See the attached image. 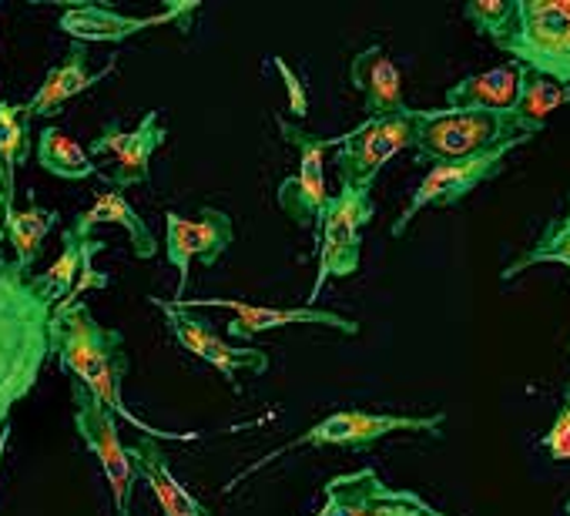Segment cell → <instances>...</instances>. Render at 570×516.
<instances>
[{"instance_id": "cell-3", "label": "cell", "mask_w": 570, "mask_h": 516, "mask_svg": "<svg viewBox=\"0 0 570 516\" xmlns=\"http://www.w3.org/2000/svg\"><path fill=\"white\" fill-rule=\"evenodd\" d=\"M443 423L446 413H433V416H396V413H363V409H340L323 416L320 423H313L306 433H299L296 439L282 443L275 449H268L262 459H255L252 466H245L238 476H232V483H225V493H232L235 486H242L248 476H255L258 469H265L272 459L285 456L289 449H323V446H343V449H370L373 443L393 436V433H426L433 439H443Z\"/></svg>"}, {"instance_id": "cell-7", "label": "cell", "mask_w": 570, "mask_h": 516, "mask_svg": "<svg viewBox=\"0 0 570 516\" xmlns=\"http://www.w3.org/2000/svg\"><path fill=\"white\" fill-rule=\"evenodd\" d=\"M278 135L285 145H293L299 151V171L282 178L275 198H278V208L289 215V221H296L299 228H316L323 225V211L330 205V191H326V151L330 148H340L346 141V135H336V138H320V135H309L303 131L296 121H285L278 118Z\"/></svg>"}, {"instance_id": "cell-11", "label": "cell", "mask_w": 570, "mask_h": 516, "mask_svg": "<svg viewBox=\"0 0 570 516\" xmlns=\"http://www.w3.org/2000/svg\"><path fill=\"white\" fill-rule=\"evenodd\" d=\"M151 306L165 312V322L171 329V336L178 339V346L185 353H191L195 359H202L205 366L218 369V376L238 393V376L242 373H252V376H262L268 373V356L262 349H248V346H232L228 339H222L208 319L195 316L191 309H181L175 302H165L158 296H151Z\"/></svg>"}, {"instance_id": "cell-29", "label": "cell", "mask_w": 570, "mask_h": 516, "mask_svg": "<svg viewBox=\"0 0 570 516\" xmlns=\"http://www.w3.org/2000/svg\"><path fill=\"white\" fill-rule=\"evenodd\" d=\"M463 18L476 28V34L490 38L493 44H503L517 24V0H470L463 8Z\"/></svg>"}, {"instance_id": "cell-27", "label": "cell", "mask_w": 570, "mask_h": 516, "mask_svg": "<svg viewBox=\"0 0 570 516\" xmlns=\"http://www.w3.org/2000/svg\"><path fill=\"white\" fill-rule=\"evenodd\" d=\"M380 479L383 476L373 466L333 476L326 483V506L316 516H360V509L366 506V499H370V493L376 489Z\"/></svg>"}, {"instance_id": "cell-33", "label": "cell", "mask_w": 570, "mask_h": 516, "mask_svg": "<svg viewBox=\"0 0 570 516\" xmlns=\"http://www.w3.org/2000/svg\"><path fill=\"white\" fill-rule=\"evenodd\" d=\"M563 513H567V516H570V499H567V503H563Z\"/></svg>"}, {"instance_id": "cell-2", "label": "cell", "mask_w": 570, "mask_h": 516, "mask_svg": "<svg viewBox=\"0 0 570 516\" xmlns=\"http://www.w3.org/2000/svg\"><path fill=\"white\" fill-rule=\"evenodd\" d=\"M55 306L14 262L0 266V433L11 409L35 389L51 356Z\"/></svg>"}, {"instance_id": "cell-20", "label": "cell", "mask_w": 570, "mask_h": 516, "mask_svg": "<svg viewBox=\"0 0 570 516\" xmlns=\"http://www.w3.org/2000/svg\"><path fill=\"white\" fill-rule=\"evenodd\" d=\"M98 225H118V228H125L128 238H131L135 258H155V255H158V241H155L148 221L135 211V205H131L118 188L101 191V195L95 198V205H91L88 211H81V215L71 221V228H65V231H71L75 238H91V231H95Z\"/></svg>"}, {"instance_id": "cell-19", "label": "cell", "mask_w": 570, "mask_h": 516, "mask_svg": "<svg viewBox=\"0 0 570 516\" xmlns=\"http://www.w3.org/2000/svg\"><path fill=\"white\" fill-rule=\"evenodd\" d=\"M527 68L517 61H503L497 68H487L480 75H470L446 88V108L450 111H510Z\"/></svg>"}, {"instance_id": "cell-22", "label": "cell", "mask_w": 570, "mask_h": 516, "mask_svg": "<svg viewBox=\"0 0 570 516\" xmlns=\"http://www.w3.org/2000/svg\"><path fill=\"white\" fill-rule=\"evenodd\" d=\"M31 108L28 105H11L0 98V161H4V198L8 211H18L14 195H18V168L31 155Z\"/></svg>"}, {"instance_id": "cell-26", "label": "cell", "mask_w": 570, "mask_h": 516, "mask_svg": "<svg viewBox=\"0 0 570 516\" xmlns=\"http://www.w3.org/2000/svg\"><path fill=\"white\" fill-rule=\"evenodd\" d=\"M38 165L58 178H68V181H85V178H101L98 165L91 161V155L71 138L65 135L61 128H45L38 135Z\"/></svg>"}, {"instance_id": "cell-25", "label": "cell", "mask_w": 570, "mask_h": 516, "mask_svg": "<svg viewBox=\"0 0 570 516\" xmlns=\"http://www.w3.org/2000/svg\"><path fill=\"white\" fill-rule=\"evenodd\" d=\"M547 262L563 266V269L570 272V198H567L563 215H557V218L540 231V238L513 258V262L500 272V279L510 282V279H517L520 272L537 269V266H547Z\"/></svg>"}, {"instance_id": "cell-8", "label": "cell", "mask_w": 570, "mask_h": 516, "mask_svg": "<svg viewBox=\"0 0 570 516\" xmlns=\"http://www.w3.org/2000/svg\"><path fill=\"white\" fill-rule=\"evenodd\" d=\"M420 108H406L400 115L370 118L336 148V175L343 188H373V178L406 148L416 145Z\"/></svg>"}, {"instance_id": "cell-9", "label": "cell", "mask_w": 570, "mask_h": 516, "mask_svg": "<svg viewBox=\"0 0 570 516\" xmlns=\"http://www.w3.org/2000/svg\"><path fill=\"white\" fill-rule=\"evenodd\" d=\"M71 399H75V429L105 469V479H108V489L115 499V516H131V496H135L138 469H135L131 446H125L118 436V416L108 413L78 383L71 386Z\"/></svg>"}, {"instance_id": "cell-23", "label": "cell", "mask_w": 570, "mask_h": 516, "mask_svg": "<svg viewBox=\"0 0 570 516\" xmlns=\"http://www.w3.org/2000/svg\"><path fill=\"white\" fill-rule=\"evenodd\" d=\"M567 101H570V88H563L553 78H543L537 71H527L523 75V85H520V95H517V101L510 108V118H513V125H517L520 135H530L533 138V135L543 131L547 118L560 105H567Z\"/></svg>"}, {"instance_id": "cell-13", "label": "cell", "mask_w": 570, "mask_h": 516, "mask_svg": "<svg viewBox=\"0 0 570 516\" xmlns=\"http://www.w3.org/2000/svg\"><path fill=\"white\" fill-rule=\"evenodd\" d=\"M181 309H202V306H212V309H228L232 312V322H228V339H238V343H252L255 336L262 333H272V329H282V326H326L340 336H360V322L340 316V312H326V309H316V306H296V309H282V306H248V302H238V299H185V302H175Z\"/></svg>"}, {"instance_id": "cell-28", "label": "cell", "mask_w": 570, "mask_h": 516, "mask_svg": "<svg viewBox=\"0 0 570 516\" xmlns=\"http://www.w3.org/2000/svg\"><path fill=\"white\" fill-rule=\"evenodd\" d=\"M360 516H450V513L433 509V503H426L413 489H393L390 483L380 479L366 506L360 509Z\"/></svg>"}, {"instance_id": "cell-16", "label": "cell", "mask_w": 570, "mask_h": 516, "mask_svg": "<svg viewBox=\"0 0 570 516\" xmlns=\"http://www.w3.org/2000/svg\"><path fill=\"white\" fill-rule=\"evenodd\" d=\"M115 68H118V54H111V61L101 71H88V51H85V44H75L68 51V58L45 75L41 88L28 101L31 118H55V115H61L68 101H75L85 91H91L95 85H101L108 75H115Z\"/></svg>"}, {"instance_id": "cell-21", "label": "cell", "mask_w": 570, "mask_h": 516, "mask_svg": "<svg viewBox=\"0 0 570 516\" xmlns=\"http://www.w3.org/2000/svg\"><path fill=\"white\" fill-rule=\"evenodd\" d=\"M61 241H65V251L58 255V262H55L48 272L31 276L35 286H38V292H41L55 309L65 306V302L75 296V289H78V282H81V276H85V266L95 262V255L108 248V241H101V238H95V235H91V238H75L71 231H65Z\"/></svg>"}, {"instance_id": "cell-14", "label": "cell", "mask_w": 570, "mask_h": 516, "mask_svg": "<svg viewBox=\"0 0 570 516\" xmlns=\"http://www.w3.org/2000/svg\"><path fill=\"white\" fill-rule=\"evenodd\" d=\"M168 128L161 125L158 111H148L135 131H125L118 121H108L101 135L91 141V155H115V171L101 175L111 188H135L151 178V158L165 145Z\"/></svg>"}, {"instance_id": "cell-31", "label": "cell", "mask_w": 570, "mask_h": 516, "mask_svg": "<svg viewBox=\"0 0 570 516\" xmlns=\"http://www.w3.org/2000/svg\"><path fill=\"white\" fill-rule=\"evenodd\" d=\"M4 211H8V198H4V165H0V245H4ZM0 266H4V258H0Z\"/></svg>"}, {"instance_id": "cell-10", "label": "cell", "mask_w": 570, "mask_h": 516, "mask_svg": "<svg viewBox=\"0 0 570 516\" xmlns=\"http://www.w3.org/2000/svg\"><path fill=\"white\" fill-rule=\"evenodd\" d=\"M513 148H520V145H507V148H497V151L480 155V158H470V161L433 165V168L420 178V185L413 188V195H410L403 215L393 221L390 235H393V238H403L406 228L413 225V218H416L420 211H426V208H453V205H460L466 195H473L480 185H487V181H493L497 175H503L507 158H510Z\"/></svg>"}, {"instance_id": "cell-17", "label": "cell", "mask_w": 570, "mask_h": 516, "mask_svg": "<svg viewBox=\"0 0 570 516\" xmlns=\"http://www.w3.org/2000/svg\"><path fill=\"white\" fill-rule=\"evenodd\" d=\"M350 85L363 95V105L373 118L406 111L403 101V75L386 54L383 44H370L350 61Z\"/></svg>"}, {"instance_id": "cell-4", "label": "cell", "mask_w": 570, "mask_h": 516, "mask_svg": "<svg viewBox=\"0 0 570 516\" xmlns=\"http://www.w3.org/2000/svg\"><path fill=\"white\" fill-rule=\"evenodd\" d=\"M530 135H520L510 111H420L413 155L433 165L470 161L507 145H527Z\"/></svg>"}, {"instance_id": "cell-15", "label": "cell", "mask_w": 570, "mask_h": 516, "mask_svg": "<svg viewBox=\"0 0 570 516\" xmlns=\"http://www.w3.org/2000/svg\"><path fill=\"white\" fill-rule=\"evenodd\" d=\"M198 11V4H171L151 18H128L118 14L111 8H68L58 21V28L78 41H98V44H121L148 28H161V24H181V31H188V18Z\"/></svg>"}, {"instance_id": "cell-32", "label": "cell", "mask_w": 570, "mask_h": 516, "mask_svg": "<svg viewBox=\"0 0 570 516\" xmlns=\"http://www.w3.org/2000/svg\"><path fill=\"white\" fill-rule=\"evenodd\" d=\"M11 436H14V426L8 423L4 433H0V466H4V453H8V446H11Z\"/></svg>"}, {"instance_id": "cell-5", "label": "cell", "mask_w": 570, "mask_h": 516, "mask_svg": "<svg viewBox=\"0 0 570 516\" xmlns=\"http://www.w3.org/2000/svg\"><path fill=\"white\" fill-rule=\"evenodd\" d=\"M497 51L570 88V0H517V24Z\"/></svg>"}, {"instance_id": "cell-30", "label": "cell", "mask_w": 570, "mask_h": 516, "mask_svg": "<svg viewBox=\"0 0 570 516\" xmlns=\"http://www.w3.org/2000/svg\"><path fill=\"white\" fill-rule=\"evenodd\" d=\"M540 446L550 453V459L557 463H570V376L563 386V403L553 416V426L540 436Z\"/></svg>"}, {"instance_id": "cell-24", "label": "cell", "mask_w": 570, "mask_h": 516, "mask_svg": "<svg viewBox=\"0 0 570 516\" xmlns=\"http://www.w3.org/2000/svg\"><path fill=\"white\" fill-rule=\"evenodd\" d=\"M55 225H58V211L55 208L31 205L24 211H4V235L14 245V251H18L14 266H18L21 276L31 279V269H35L38 255L45 248V238H48V231Z\"/></svg>"}, {"instance_id": "cell-18", "label": "cell", "mask_w": 570, "mask_h": 516, "mask_svg": "<svg viewBox=\"0 0 570 516\" xmlns=\"http://www.w3.org/2000/svg\"><path fill=\"white\" fill-rule=\"evenodd\" d=\"M131 453H135V469H138V479L151 489L158 509L165 516H212L205 509L202 499H195L181 483L178 476L171 473V463L161 449V439L155 436H138V443H131Z\"/></svg>"}, {"instance_id": "cell-12", "label": "cell", "mask_w": 570, "mask_h": 516, "mask_svg": "<svg viewBox=\"0 0 570 516\" xmlns=\"http://www.w3.org/2000/svg\"><path fill=\"white\" fill-rule=\"evenodd\" d=\"M232 238H235V228L222 208L205 205L198 211V218L165 211V258L171 262V269H178V292L171 302H185L191 262L215 266L218 258L228 251Z\"/></svg>"}, {"instance_id": "cell-1", "label": "cell", "mask_w": 570, "mask_h": 516, "mask_svg": "<svg viewBox=\"0 0 570 516\" xmlns=\"http://www.w3.org/2000/svg\"><path fill=\"white\" fill-rule=\"evenodd\" d=\"M51 356L58 359L61 373L75 376L78 386H85L108 413H115L118 419H125L135 429H141V436L178 439V443L198 439L195 433H161V429H151L148 423H141L138 416L128 413L125 396H121V383L128 376L125 336L118 329L101 326L85 302L55 309V316H51Z\"/></svg>"}, {"instance_id": "cell-6", "label": "cell", "mask_w": 570, "mask_h": 516, "mask_svg": "<svg viewBox=\"0 0 570 516\" xmlns=\"http://www.w3.org/2000/svg\"><path fill=\"white\" fill-rule=\"evenodd\" d=\"M373 188H340L330 198L320 225V269L309 292V306H316L326 279H350L360 272L363 231L373 221Z\"/></svg>"}]
</instances>
